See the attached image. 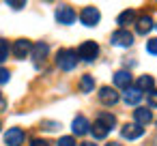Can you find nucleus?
<instances>
[{"label": "nucleus", "instance_id": "obj_17", "mask_svg": "<svg viewBox=\"0 0 157 146\" xmlns=\"http://www.w3.org/2000/svg\"><path fill=\"white\" fill-rule=\"evenodd\" d=\"M116 22L121 24V28H125V26L133 24V22H136V11H133V9H127V11H123V13L118 15V20H116Z\"/></svg>", "mask_w": 157, "mask_h": 146}, {"label": "nucleus", "instance_id": "obj_25", "mask_svg": "<svg viewBox=\"0 0 157 146\" xmlns=\"http://www.w3.org/2000/svg\"><path fill=\"white\" fill-rule=\"evenodd\" d=\"M7 5H9L11 9H22V7L26 5V0H7Z\"/></svg>", "mask_w": 157, "mask_h": 146}, {"label": "nucleus", "instance_id": "obj_22", "mask_svg": "<svg viewBox=\"0 0 157 146\" xmlns=\"http://www.w3.org/2000/svg\"><path fill=\"white\" fill-rule=\"evenodd\" d=\"M146 52L153 54V56H157V39H148L146 41Z\"/></svg>", "mask_w": 157, "mask_h": 146}, {"label": "nucleus", "instance_id": "obj_27", "mask_svg": "<svg viewBox=\"0 0 157 146\" xmlns=\"http://www.w3.org/2000/svg\"><path fill=\"white\" fill-rule=\"evenodd\" d=\"M30 146H50V144H48L45 140H33V142H30Z\"/></svg>", "mask_w": 157, "mask_h": 146}, {"label": "nucleus", "instance_id": "obj_3", "mask_svg": "<svg viewBox=\"0 0 157 146\" xmlns=\"http://www.w3.org/2000/svg\"><path fill=\"white\" fill-rule=\"evenodd\" d=\"M99 20H101V15H99V9H95V7H84L82 9V13H80V22L84 24V26H97L99 24Z\"/></svg>", "mask_w": 157, "mask_h": 146}, {"label": "nucleus", "instance_id": "obj_6", "mask_svg": "<svg viewBox=\"0 0 157 146\" xmlns=\"http://www.w3.org/2000/svg\"><path fill=\"white\" fill-rule=\"evenodd\" d=\"M30 50H33V43L28 41V39H17L15 43H13V56L15 58H26L28 54H30Z\"/></svg>", "mask_w": 157, "mask_h": 146}, {"label": "nucleus", "instance_id": "obj_31", "mask_svg": "<svg viewBox=\"0 0 157 146\" xmlns=\"http://www.w3.org/2000/svg\"><path fill=\"white\" fill-rule=\"evenodd\" d=\"M45 2H54V0H45Z\"/></svg>", "mask_w": 157, "mask_h": 146}, {"label": "nucleus", "instance_id": "obj_28", "mask_svg": "<svg viewBox=\"0 0 157 146\" xmlns=\"http://www.w3.org/2000/svg\"><path fill=\"white\" fill-rule=\"evenodd\" d=\"M43 129H48V131H54V129H58V122H45V127Z\"/></svg>", "mask_w": 157, "mask_h": 146}, {"label": "nucleus", "instance_id": "obj_21", "mask_svg": "<svg viewBox=\"0 0 157 146\" xmlns=\"http://www.w3.org/2000/svg\"><path fill=\"white\" fill-rule=\"evenodd\" d=\"M7 56H9V43L5 39H0V65L7 60Z\"/></svg>", "mask_w": 157, "mask_h": 146}, {"label": "nucleus", "instance_id": "obj_8", "mask_svg": "<svg viewBox=\"0 0 157 146\" xmlns=\"http://www.w3.org/2000/svg\"><path fill=\"white\" fill-rule=\"evenodd\" d=\"M5 142L9 146H22L24 144V131L20 127H11L7 133H5Z\"/></svg>", "mask_w": 157, "mask_h": 146}, {"label": "nucleus", "instance_id": "obj_23", "mask_svg": "<svg viewBox=\"0 0 157 146\" xmlns=\"http://www.w3.org/2000/svg\"><path fill=\"white\" fill-rule=\"evenodd\" d=\"M58 146H75V140L71 135H65V137L58 140Z\"/></svg>", "mask_w": 157, "mask_h": 146}, {"label": "nucleus", "instance_id": "obj_2", "mask_svg": "<svg viewBox=\"0 0 157 146\" xmlns=\"http://www.w3.org/2000/svg\"><path fill=\"white\" fill-rule=\"evenodd\" d=\"M99 56V45L95 41H84L80 47H78V58L86 60V62H93L95 58Z\"/></svg>", "mask_w": 157, "mask_h": 146}, {"label": "nucleus", "instance_id": "obj_19", "mask_svg": "<svg viewBox=\"0 0 157 146\" xmlns=\"http://www.w3.org/2000/svg\"><path fill=\"white\" fill-rule=\"evenodd\" d=\"M80 88H82V92H90V90L95 88V80H93V75H82V80H80Z\"/></svg>", "mask_w": 157, "mask_h": 146}, {"label": "nucleus", "instance_id": "obj_15", "mask_svg": "<svg viewBox=\"0 0 157 146\" xmlns=\"http://www.w3.org/2000/svg\"><path fill=\"white\" fill-rule=\"evenodd\" d=\"M93 135H95V140H103L108 133H110V129L101 122V120H95V125H90V129H88Z\"/></svg>", "mask_w": 157, "mask_h": 146}, {"label": "nucleus", "instance_id": "obj_29", "mask_svg": "<svg viewBox=\"0 0 157 146\" xmlns=\"http://www.w3.org/2000/svg\"><path fill=\"white\" fill-rule=\"evenodd\" d=\"M80 146H97L95 142H84V144H80Z\"/></svg>", "mask_w": 157, "mask_h": 146}, {"label": "nucleus", "instance_id": "obj_7", "mask_svg": "<svg viewBox=\"0 0 157 146\" xmlns=\"http://www.w3.org/2000/svg\"><path fill=\"white\" fill-rule=\"evenodd\" d=\"M118 92L114 90V88H110V86H103L101 90H99V101L103 103V105H116L118 103Z\"/></svg>", "mask_w": 157, "mask_h": 146}, {"label": "nucleus", "instance_id": "obj_11", "mask_svg": "<svg viewBox=\"0 0 157 146\" xmlns=\"http://www.w3.org/2000/svg\"><path fill=\"white\" fill-rule=\"evenodd\" d=\"M123 99H125V103L127 105H138L140 101H142V90L136 86V88H125V95H123Z\"/></svg>", "mask_w": 157, "mask_h": 146}, {"label": "nucleus", "instance_id": "obj_14", "mask_svg": "<svg viewBox=\"0 0 157 146\" xmlns=\"http://www.w3.org/2000/svg\"><path fill=\"white\" fill-rule=\"evenodd\" d=\"M71 129H73V133H75V135H86V133H88V129H90V125H88V120H86L84 116H75V120H73Z\"/></svg>", "mask_w": 157, "mask_h": 146}, {"label": "nucleus", "instance_id": "obj_1", "mask_svg": "<svg viewBox=\"0 0 157 146\" xmlns=\"http://www.w3.org/2000/svg\"><path fill=\"white\" fill-rule=\"evenodd\" d=\"M56 65L63 71H73L75 65H78V52H73V50H60L56 54Z\"/></svg>", "mask_w": 157, "mask_h": 146}, {"label": "nucleus", "instance_id": "obj_20", "mask_svg": "<svg viewBox=\"0 0 157 146\" xmlns=\"http://www.w3.org/2000/svg\"><path fill=\"white\" fill-rule=\"evenodd\" d=\"M97 120H101V122H103L108 129H112V127L116 125V118H114V114H108V112H101Z\"/></svg>", "mask_w": 157, "mask_h": 146}, {"label": "nucleus", "instance_id": "obj_12", "mask_svg": "<svg viewBox=\"0 0 157 146\" xmlns=\"http://www.w3.org/2000/svg\"><path fill=\"white\" fill-rule=\"evenodd\" d=\"M133 120H136L140 127H146V125L153 120V114H151V110H146V107H138V110H133Z\"/></svg>", "mask_w": 157, "mask_h": 146}, {"label": "nucleus", "instance_id": "obj_18", "mask_svg": "<svg viewBox=\"0 0 157 146\" xmlns=\"http://www.w3.org/2000/svg\"><path fill=\"white\" fill-rule=\"evenodd\" d=\"M153 86H155V80H153L151 75H140V77H138V88H140L142 92H144V90H151Z\"/></svg>", "mask_w": 157, "mask_h": 146}, {"label": "nucleus", "instance_id": "obj_4", "mask_svg": "<svg viewBox=\"0 0 157 146\" xmlns=\"http://www.w3.org/2000/svg\"><path fill=\"white\" fill-rule=\"evenodd\" d=\"M110 41H112V45H118V47H131V45H133V35H131L129 30L121 28V30H116V32L110 37Z\"/></svg>", "mask_w": 157, "mask_h": 146}, {"label": "nucleus", "instance_id": "obj_13", "mask_svg": "<svg viewBox=\"0 0 157 146\" xmlns=\"http://www.w3.org/2000/svg\"><path fill=\"white\" fill-rule=\"evenodd\" d=\"M114 86L116 88H129L131 86V73L129 71H116L114 73Z\"/></svg>", "mask_w": 157, "mask_h": 146}, {"label": "nucleus", "instance_id": "obj_16", "mask_svg": "<svg viewBox=\"0 0 157 146\" xmlns=\"http://www.w3.org/2000/svg\"><path fill=\"white\" fill-rule=\"evenodd\" d=\"M151 28H153V20H151L148 15H142V17L136 22V30H138V35H146Z\"/></svg>", "mask_w": 157, "mask_h": 146}, {"label": "nucleus", "instance_id": "obj_26", "mask_svg": "<svg viewBox=\"0 0 157 146\" xmlns=\"http://www.w3.org/2000/svg\"><path fill=\"white\" fill-rule=\"evenodd\" d=\"M9 82V71L0 67V84H7Z\"/></svg>", "mask_w": 157, "mask_h": 146}, {"label": "nucleus", "instance_id": "obj_5", "mask_svg": "<svg viewBox=\"0 0 157 146\" xmlns=\"http://www.w3.org/2000/svg\"><path fill=\"white\" fill-rule=\"evenodd\" d=\"M56 22H58V24H65V26L73 24V22H75V11H73V7L60 5V7L56 9Z\"/></svg>", "mask_w": 157, "mask_h": 146}, {"label": "nucleus", "instance_id": "obj_30", "mask_svg": "<svg viewBox=\"0 0 157 146\" xmlns=\"http://www.w3.org/2000/svg\"><path fill=\"white\" fill-rule=\"evenodd\" d=\"M105 146H123V144H118V142H110V144H105Z\"/></svg>", "mask_w": 157, "mask_h": 146}, {"label": "nucleus", "instance_id": "obj_10", "mask_svg": "<svg viewBox=\"0 0 157 146\" xmlns=\"http://www.w3.org/2000/svg\"><path fill=\"white\" fill-rule=\"evenodd\" d=\"M33 58H35V62L37 65H41L45 58H48V54H50V45L48 43H43V41H39L37 45H33Z\"/></svg>", "mask_w": 157, "mask_h": 146}, {"label": "nucleus", "instance_id": "obj_9", "mask_svg": "<svg viewBox=\"0 0 157 146\" xmlns=\"http://www.w3.org/2000/svg\"><path fill=\"white\" fill-rule=\"evenodd\" d=\"M142 133H144V127H140L138 122H133V125H123V129H121V135H123L125 140H138Z\"/></svg>", "mask_w": 157, "mask_h": 146}, {"label": "nucleus", "instance_id": "obj_32", "mask_svg": "<svg viewBox=\"0 0 157 146\" xmlns=\"http://www.w3.org/2000/svg\"><path fill=\"white\" fill-rule=\"evenodd\" d=\"M0 129H2V122H0Z\"/></svg>", "mask_w": 157, "mask_h": 146}, {"label": "nucleus", "instance_id": "obj_24", "mask_svg": "<svg viewBox=\"0 0 157 146\" xmlns=\"http://www.w3.org/2000/svg\"><path fill=\"white\" fill-rule=\"evenodd\" d=\"M148 105L151 107H157V90H148Z\"/></svg>", "mask_w": 157, "mask_h": 146}]
</instances>
